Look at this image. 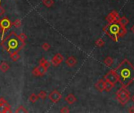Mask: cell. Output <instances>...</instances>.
<instances>
[{
    "mask_svg": "<svg viewBox=\"0 0 134 113\" xmlns=\"http://www.w3.org/2000/svg\"><path fill=\"white\" fill-rule=\"evenodd\" d=\"M114 72L122 87L127 88L134 82V66L129 60L124 59Z\"/></svg>",
    "mask_w": 134,
    "mask_h": 113,
    "instance_id": "cell-1",
    "label": "cell"
},
{
    "mask_svg": "<svg viewBox=\"0 0 134 113\" xmlns=\"http://www.w3.org/2000/svg\"><path fill=\"white\" fill-rule=\"evenodd\" d=\"M0 45L7 53L11 54L13 52H19L22 50L25 46V42L21 41L16 31H13L6 36L5 39L3 38L2 39Z\"/></svg>",
    "mask_w": 134,
    "mask_h": 113,
    "instance_id": "cell-2",
    "label": "cell"
},
{
    "mask_svg": "<svg viewBox=\"0 0 134 113\" xmlns=\"http://www.w3.org/2000/svg\"><path fill=\"white\" fill-rule=\"evenodd\" d=\"M122 26L119 23H113L111 24H107L103 28V31L109 36L114 42H118L119 39V32Z\"/></svg>",
    "mask_w": 134,
    "mask_h": 113,
    "instance_id": "cell-3",
    "label": "cell"
},
{
    "mask_svg": "<svg viewBox=\"0 0 134 113\" xmlns=\"http://www.w3.org/2000/svg\"><path fill=\"white\" fill-rule=\"evenodd\" d=\"M116 99L122 106H125L130 100V92L127 88L121 87L116 92Z\"/></svg>",
    "mask_w": 134,
    "mask_h": 113,
    "instance_id": "cell-4",
    "label": "cell"
},
{
    "mask_svg": "<svg viewBox=\"0 0 134 113\" xmlns=\"http://www.w3.org/2000/svg\"><path fill=\"white\" fill-rule=\"evenodd\" d=\"M12 25H13V24H12L11 21L6 17H3V18H2L1 20H0V32H1V39H3L4 38L5 33L11 28Z\"/></svg>",
    "mask_w": 134,
    "mask_h": 113,
    "instance_id": "cell-5",
    "label": "cell"
},
{
    "mask_svg": "<svg viewBox=\"0 0 134 113\" xmlns=\"http://www.w3.org/2000/svg\"><path fill=\"white\" fill-rule=\"evenodd\" d=\"M120 16L119 14V13L117 12L116 10H112L109 14H108L107 17H106V21H107V23L111 24H113V23H118V21H119L120 19Z\"/></svg>",
    "mask_w": 134,
    "mask_h": 113,
    "instance_id": "cell-6",
    "label": "cell"
},
{
    "mask_svg": "<svg viewBox=\"0 0 134 113\" xmlns=\"http://www.w3.org/2000/svg\"><path fill=\"white\" fill-rule=\"evenodd\" d=\"M47 71H48V68L46 67L39 64V66L35 67L34 69H33L32 72H31V74L35 77L43 76L47 72Z\"/></svg>",
    "mask_w": 134,
    "mask_h": 113,
    "instance_id": "cell-7",
    "label": "cell"
},
{
    "mask_svg": "<svg viewBox=\"0 0 134 113\" xmlns=\"http://www.w3.org/2000/svg\"><path fill=\"white\" fill-rule=\"evenodd\" d=\"M11 112V107L10 104L3 98H0V113Z\"/></svg>",
    "mask_w": 134,
    "mask_h": 113,
    "instance_id": "cell-8",
    "label": "cell"
},
{
    "mask_svg": "<svg viewBox=\"0 0 134 113\" xmlns=\"http://www.w3.org/2000/svg\"><path fill=\"white\" fill-rule=\"evenodd\" d=\"M49 99L53 103H57L61 99V94L59 91L53 90L49 95Z\"/></svg>",
    "mask_w": 134,
    "mask_h": 113,
    "instance_id": "cell-9",
    "label": "cell"
},
{
    "mask_svg": "<svg viewBox=\"0 0 134 113\" xmlns=\"http://www.w3.org/2000/svg\"><path fill=\"white\" fill-rule=\"evenodd\" d=\"M64 60V57L61 54L58 53L54 55V57L52 58L51 60V64H53V66L56 67V66H59Z\"/></svg>",
    "mask_w": 134,
    "mask_h": 113,
    "instance_id": "cell-10",
    "label": "cell"
},
{
    "mask_svg": "<svg viewBox=\"0 0 134 113\" xmlns=\"http://www.w3.org/2000/svg\"><path fill=\"white\" fill-rule=\"evenodd\" d=\"M104 79L110 80L115 84H116V83H118V79H117V76H116V75L114 72V69L110 70L104 75Z\"/></svg>",
    "mask_w": 134,
    "mask_h": 113,
    "instance_id": "cell-11",
    "label": "cell"
},
{
    "mask_svg": "<svg viewBox=\"0 0 134 113\" xmlns=\"http://www.w3.org/2000/svg\"><path fill=\"white\" fill-rule=\"evenodd\" d=\"M95 88L100 93H102L105 90V82L104 79H99L95 83Z\"/></svg>",
    "mask_w": 134,
    "mask_h": 113,
    "instance_id": "cell-12",
    "label": "cell"
},
{
    "mask_svg": "<svg viewBox=\"0 0 134 113\" xmlns=\"http://www.w3.org/2000/svg\"><path fill=\"white\" fill-rule=\"evenodd\" d=\"M65 63H66V64H67V66H68V67L72 68V67L76 65V64H77V59L75 58L74 57H73V56H71V57H69L68 59L66 60Z\"/></svg>",
    "mask_w": 134,
    "mask_h": 113,
    "instance_id": "cell-13",
    "label": "cell"
},
{
    "mask_svg": "<svg viewBox=\"0 0 134 113\" xmlns=\"http://www.w3.org/2000/svg\"><path fill=\"white\" fill-rule=\"evenodd\" d=\"M64 100H65V101L68 104V105H73V104H74L75 102L77 101L76 97H75L74 95L72 94V93H69L68 96H66Z\"/></svg>",
    "mask_w": 134,
    "mask_h": 113,
    "instance_id": "cell-14",
    "label": "cell"
},
{
    "mask_svg": "<svg viewBox=\"0 0 134 113\" xmlns=\"http://www.w3.org/2000/svg\"><path fill=\"white\" fill-rule=\"evenodd\" d=\"M105 82V91L107 92H110L115 86V83H112L110 80H107V79H104Z\"/></svg>",
    "mask_w": 134,
    "mask_h": 113,
    "instance_id": "cell-15",
    "label": "cell"
},
{
    "mask_svg": "<svg viewBox=\"0 0 134 113\" xmlns=\"http://www.w3.org/2000/svg\"><path fill=\"white\" fill-rule=\"evenodd\" d=\"M118 23L119 24L120 26H122V27H125V26H126L129 23V19L127 18L126 17L123 16L122 17H120V19L118 21Z\"/></svg>",
    "mask_w": 134,
    "mask_h": 113,
    "instance_id": "cell-16",
    "label": "cell"
},
{
    "mask_svg": "<svg viewBox=\"0 0 134 113\" xmlns=\"http://www.w3.org/2000/svg\"><path fill=\"white\" fill-rule=\"evenodd\" d=\"M10 65L5 61H3L1 64H0V71H1L2 72H6L7 71L10 70Z\"/></svg>",
    "mask_w": 134,
    "mask_h": 113,
    "instance_id": "cell-17",
    "label": "cell"
},
{
    "mask_svg": "<svg viewBox=\"0 0 134 113\" xmlns=\"http://www.w3.org/2000/svg\"><path fill=\"white\" fill-rule=\"evenodd\" d=\"M39 64L40 65H43V66H45L47 68H49L50 67V65H51V62L48 61V60L46 58L43 57V58H41L39 60Z\"/></svg>",
    "mask_w": 134,
    "mask_h": 113,
    "instance_id": "cell-18",
    "label": "cell"
},
{
    "mask_svg": "<svg viewBox=\"0 0 134 113\" xmlns=\"http://www.w3.org/2000/svg\"><path fill=\"white\" fill-rule=\"evenodd\" d=\"M104 64L107 67H111L114 64V60L111 57H107L104 60Z\"/></svg>",
    "mask_w": 134,
    "mask_h": 113,
    "instance_id": "cell-19",
    "label": "cell"
},
{
    "mask_svg": "<svg viewBox=\"0 0 134 113\" xmlns=\"http://www.w3.org/2000/svg\"><path fill=\"white\" fill-rule=\"evenodd\" d=\"M10 54V58L13 61H17V60L21 58L19 52H13V53H11Z\"/></svg>",
    "mask_w": 134,
    "mask_h": 113,
    "instance_id": "cell-20",
    "label": "cell"
},
{
    "mask_svg": "<svg viewBox=\"0 0 134 113\" xmlns=\"http://www.w3.org/2000/svg\"><path fill=\"white\" fill-rule=\"evenodd\" d=\"M43 4L47 8H49L54 4V1L53 0H43Z\"/></svg>",
    "mask_w": 134,
    "mask_h": 113,
    "instance_id": "cell-21",
    "label": "cell"
},
{
    "mask_svg": "<svg viewBox=\"0 0 134 113\" xmlns=\"http://www.w3.org/2000/svg\"><path fill=\"white\" fill-rule=\"evenodd\" d=\"M95 45H96L97 47L100 48V47H103V46L105 45V42H104V41L101 38H100V39H98L96 41Z\"/></svg>",
    "mask_w": 134,
    "mask_h": 113,
    "instance_id": "cell-22",
    "label": "cell"
},
{
    "mask_svg": "<svg viewBox=\"0 0 134 113\" xmlns=\"http://www.w3.org/2000/svg\"><path fill=\"white\" fill-rule=\"evenodd\" d=\"M38 99H39L38 95H36L35 93H31L29 97V101L31 103H35L38 101Z\"/></svg>",
    "mask_w": 134,
    "mask_h": 113,
    "instance_id": "cell-23",
    "label": "cell"
},
{
    "mask_svg": "<svg viewBox=\"0 0 134 113\" xmlns=\"http://www.w3.org/2000/svg\"><path fill=\"white\" fill-rule=\"evenodd\" d=\"M38 97H39V98H41L42 100H45V99L46 98V97H47V93H46V92L44 91V90H41V91L39 93V94H38Z\"/></svg>",
    "mask_w": 134,
    "mask_h": 113,
    "instance_id": "cell-24",
    "label": "cell"
},
{
    "mask_svg": "<svg viewBox=\"0 0 134 113\" xmlns=\"http://www.w3.org/2000/svg\"><path fill=\"white\" fill-rule=\"evenodd\" d=\"M15 112L16 113H25V112H28V110L25 108L24 106H22V105H20L17 108H16V110L15 111Z\"/></svg>",
    "mask_w": 134,
    "mask_h": 113,
    "instance_id": "cell-25",
    "label": "cell"
},
{
    "mask_svg": "<svg viewBox=\"0 0 134 113\" xmlns=\"http://www.w3.org/2000/svg\"><path fill=\"white\" fill-rule=\"evenodd\" d=\"M12 24H13V25L14 26L15 28H19L21 26V21L20 19H16Z\"/></svg>",
    "mask_w": 134,
    "mask_h": 113,
    "instance_id": "cell-26",
    "label": "cell"
},
{
    "mask_svg": "<svg viewBox=\"0 0 134 113\" xmlns=\"http://www.w3.org/2000/svg\"><path fill=\"white\" fill-rule=\"evenodd\" d=\"M127 31H126V28L125 27H121V30H120V32H119V38L121 37H123L125 34H126Z\"/></svg>",
    "mask_w": 134,
    "mask_h": 113,
    "instance_id": "cell-27",
    "label": "cell"
},
{
    "mask_svg": "<svg viewBox=\"0 0 134 113\" xmlns=\"http://www.w3.org/2000/svg\"><path fill=\"white\" fill-rule=\"evenodd\" d=\"M18 37H19V39L21 40V41H23V42H25V40L27 39V38H28V36L25 35V33H24V32H21V34H19L18 35Z\"/></svg>",
    "mask_w": 134,
    "mask_h": 113,
    "instance_id": "cell-28",
    "label": "cell"
},
{
    "mask_svg": "<svg viewBox=\"0 0 134 113\" xmlns=\"http://www.w3.org/2000/svg\"><path fill=\"white\" fill-rule=\"evenodd\" d=\"M50 47H51V46H50V45L49 44L48 42H44L43 44L42 45V48H43L45 51H48L50 49Z\"/></svg>",
    "mask_w": 134,
    "mask_h": 113,
    "instance_id": "cell-29",
    "label": "cell"
},
{
    "mask_svg": "<svg viewBox=\"0 0 134 113\" xmlns=\"http://www.w3.org/2000/svg\"><path fill=\"white\" fill-rule=\"evenodd\" d=\"M61 113H68V112H70V109L68 108V107H63L61 109V111H60Z\"/></svg>",
    "mask_w": 134,
    "mask_h": 113,
    "instance_id": "cell-30",
    "label": "cell"
},
{
    "mask_svg": "<svg viewBox=\"0 0 134 113\" xmlns=\"http://www.w3.org/2000/svg\"><path fill=\"white\" fill-rule=\"evenodd\" d=\"M5 13V9L3 6H0V16H3Z\"/></svg>",
    "mask_w": 134,
    "mask_h": 113,
    "instance_id": "cell-31",
    "label": "cell"
},
{
    "mask_svg": "<svg viewBox=\"0 0 134 113\" xmlns=\"http://www.w3.org/2000/svg\"><path fill=\"white\" fill-rule=\"evenodd\" d=\"M129 112L130 113H134V106H131L129 109Z\"/></svg>",
    "mask_w": 134,
    "mask_h": 113,
    "instance_id": "cell-32",
    "label": "cell"
},
{
    "mask_svg": "<svg viewBox=\"0 0 134 113\" xmlns=\"http://www.w3.org/2000/svg\"><path fill=\"white\" fill-rule=\"evenodd\" d=\"M130 31L134 34V25H132V27H131V28H130Z\"/></svg>",
    "mask_w": 134,
    "mask_h": 113,
    "instance_id": "cell-33",
    "label": "cell"
},
{
    "mask_svg": "<svg viewBox=\"0 0 134 113\" xmlns=\"http://www.w3.org/2000/svg\"><path fill=\"white\" fill-rule=\"evenodd\" d=\"M131 100H132V102L134 103V94L132 95V97L131 98Z\"/></svg>",
    "mask_w": 134,
    "mask_h": 113,
    "instance_id": "cell-34",
    "label": "cell"
},
{
    "mask_svg": "<svg viewBox=\"0 0 134 113\" xmlns=\"http://www.w3.org/2000/svg\"><path fill=\"white\" fill-rule=\"evenodd\" d=\"M0 3H1V0H0Z\"/></svg>",
    "mask_w": 134,
    "mask_h": 113,
    "instance_id": "cell-35",
    "label": "cell"
}]
</instances>
